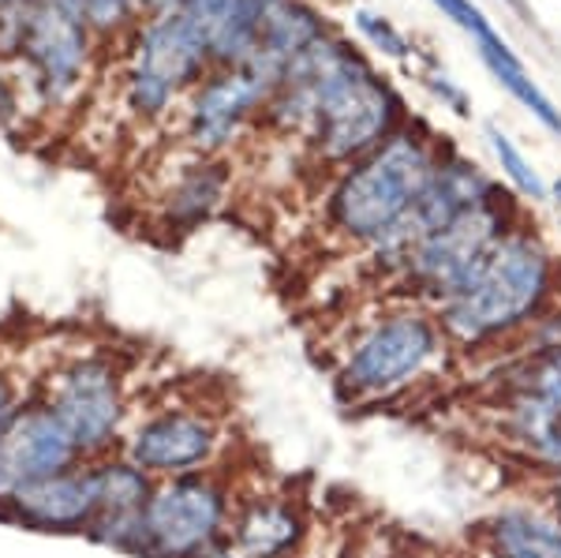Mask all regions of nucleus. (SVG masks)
<instances>
[{
	"label": "nucleus",
	"instance_id": "39448f33",
	"mask_svg": "<svg viewBox=\"0 0 561 558\" xmlns=\"http://www.w3.org/2000/svg\"><path fill=\"white\" fill-rule=\"evenodd\" d=\"M449 349V338L438 322V311L423 300L397 304L370 319L352 345L341 353L337 386L341 401L370 405L401 394Z\"/></svg>",
	"mask_w": 561,
	"mask_h": 558
},
{
	"label": "nucleus",
	"instance_id": "f03ea898",
	"mask_svg": "<svg viewBox=\"0 0 561 558\" xmlns=\"http://www.w3.org/2000/svg\"><path fill=\"white\" fill-rule=\"evenodd\" d=\"M280 83L311 94L307 147L330 169H348L404 124V102L348 42L325 34L285 68Z\"/></svg>",
	"mask_w": 561,
	"mask_h": 558
},
{
	"label": "nucleus",
	"instance_id": "0eeeda50",
	"mask_svg": "<svg viewBox=\"0 0 561 558\" xmlns=\"http://www.w3.org/2000/svg\"><path fill=\"white\" fill-rule=\"evenodd\" d=\"M4 45L31 71L45 105H60L83 87L94 31L76 0H20L4 12Z\"/></svg>",
	"mask_w": 561,
	"mask_h": 558
},
{
	"label": "nucleus",
	"instance_id": "c756f323",
	"mask_svg": "<svg viewBox=\"0 0 561 558\" xmlns=\"http://www.w3.org/2000/svg\"><path fill=\"white\" fill-rule=\"evenodd\" d=\"M15 113H20V102H15V90L8 83L4 76H0V124H12Z\"/></svg>",
	"mask_w": 561,
	"mask_h": 558
},
{
	"label": "nucleus",
	"instance_id": "bb28decb",
	"mask_svg": "<svg viewBox=\"0 0 561 558\" xmlns=\"http://www.w3.org/2000/svg\"><path fill=\"white\" fill-rule=\"evenodd\" d=\"M539 506L547 510V514L554 517L558 525H561V476H550V480H547V488H542Z\"/></svg>",
	"mask_w": 561,
	"mask_h": 558
},
{
	"label": "nucleus",
	"instance_id": "ddd939ff",
	"mask_svg": "<svg viewBox=\"0 0 561 558\" xmlns=\"http://www.w3.org/2000/svg\"><path fill=\"white\" fill-rule=\"evenodd\" d=\"M307 536H311V517L300 494L280 488H240L229 536L206 558H300Z\"/></svg>",
	"mask_w": 561,
	"mask_h": 558
},
{
	"label": "nucleus",
	"instance_id": "2eb2a0df",
	"mask_svg": "<svg viewBox=\"0 0 561 558\" xmlns=\"http://www.w3.org/2000/svg\"><path fill=\"white\" fill-rule=\"evenodd\" d=\"M90 469H94L98 483V517L87 539L116 555L139 558L142 514H147V502L158 480L142 472L139 465H131L124 454L98 457V462H90Z\"/></svg>",
	"mask_w": 561,
	"mask_h": 558
},
{
	"label": "nucleus",
	"instance_id": "5701e85b",
	"mask_svg": "<svg viewBox=\"0 0 561 558\" xmlns=\"http://www.w3.org/2000/svg\"><path fill=\"white\" fill-rule=\"evenodd\" d=\"M76 8L83 12L94 34H121L139 20L135 0H76Z\"/></svg>",
	"mask_w": 561,
	"mask_h": 558
},
{
	"label": "nucleus",
	"instance_id": "4468645a",
	"mask_svg": "<svg viewBox=\"0 0 561 558\" xmlns=\"http://www.w3.org/2000/svg\"><path fill=\"white\" fill-rule=\"evenodd\" d=\"M98 517V483L90 462L79 469H68L49 480H38L31 488L15 491L0 510V521L20 525L26 533L42 536H83Z\"/></svg>",
	"mask_w": 561,
	"mask_h": 558
},
{
	"label": "nucleus",
	"instance_id": "2f4dec72",
	"mask_svg": "<svg viewBox=\"0 0 561 558\" xmlns=\"http://www.w3.org/2000/svg\"><path fill=\"white\" fill-rule=\"evenodd\" d=\"M12 4H20V0H0V12H8Z\"/></svg>",
	"mask_w": 561,
	"mask_h": 558
},
{
	"label": "nucleus",
	"instance_id": "f3484780",
	"mask_svg": "<svg viewBox=\"0 0 561 558\" xmlns=\"http://www.w3.org/2000/svg\"><path fill=\"white\" fill-rule=\"evenodd\" d=\"M486 558H561V525L536 502H513L479 525Z\"/></svg>",
	"mask_w": 561,
	"mask_h": 558
},
{
	"label": "nucleus",
	"instance_id": "72a5a7b5",
	"mask_svg": "<svg viewBox=\"0 0 561 558\" xmlns=\"http://www.w3.org/2000/svg\"><path fill=\"white\" fill-rule=\"evenodd\" d=\"M483 558H486V555H483Z\"/></svg>",
	"mask_w": 561,
	"mask_h": 558
},
{
	"label": "nucleus",
	"instance_id": "b1692460",
	"mask_svg": "<svg viewBox=\"0 0 561 558\" xmlns=\"http://www.w3.org/2000/svg\"><path fill=\"white\" fill-rule=\"evenodd\" d=\"M31 394H34V379H26V375H20V367L0 360V435H4L8 424L20 417V409Z\"/></svg>",
	"mask_w": 561,
	"mask_h": 558
},
{
	"label": "nucleus",
	"instance_id": "423d86ee",
	"mask_svg": "<svg viewBox=\"0 0 561 558\" xmlns=\"http://www.w3.org/2000/svg\"><path fill=\"white\" fill-rule=\"evenodd\" d=\"M240 483L225 465L158 480L142 514L139 558H206L229 536Z\"/></svg>",
	"mask_w": 561,
	"mask_h": 558
},
{
	"label": "nucleus",
	"instance_id": "6ab92c4d",
	"mask_svg": "<svg viewBox=\"0 0 561 558\" xmlns=\"http://www.w3.org/2000/svg\"><path fill=\"white\" fill-rule=\"evenodd\" d=\"M502 424H505V439H510L531 465H539V469L550 476H561V409L558 405H547L520 390H505Z\"/></svg>",
	"mask_w": 561,
	"mask_h": 558
},
{
	"label": "nucleus",
	"instance_id": "9d476101",
	"mask_svg": "<svg viewBox=\"0 0 561 558\" xmlns=\"http://www.w3.org/2000/svg\"><path fill=\"white\" fill-rule=\"evenodd\" d=\"M517 225L520 218H517L513 195L494 187L486 200L468 206L465 214H457L454 221L427 232V237L415 244L401 282L412 285L415 300L438 308V304L483 263L486 251H491L510 229H517Z\"/></svg>",
	"mask_w": 561,
	"mask_h": 558
},
{
	"label": "nucleus",
	"instance_id": "9b49d317",
	"mask_svg": "<svg viewBox=\"0 0 561 558\" xmlns=\"http://www.w3.org/2000/svg\"><path fill=\"white\" fill-rule=\"evenodd\" d=\"M83 462L87 457L79 454L65 420L34 390L20 409V417L0 435V510L15 491L68 469H79Z\"/></svg>",
	"mask_w": 561,
	"mask_h": 558
},
{
	"label": "nucleus",
	"instance_id": "6e6552de",
	"mask_svg": "<svg viewBox=\"0 0 561 558\" xmlns=\"http://www.w3.org/2000/svg\"><path fill=\"white\" fill-rule=\"evenodd\" d=\"M229 424L206 401L169 398L135 412L121 454L153 480L203 472L225 465Z\"/></svg>",
	"mask_w": 561,
	"mask_h": 558
},
{
	"label": "nucleus",
	"instance_id": "a211bd4d",
	"mask_svg": "<svg viewBox=\"0 0 561 558\" xmlns=\"http://www.w3.org/2000/svg\"><path fill=\"white\" fill-rule=\"evenodd\" d=\"M229 195V166L221 158H198L184 166L161 200V221L169 232H195L210 221Z\"/></svg>",
	"mask_w": 561,
	"mask_h": 558
},
{
	"label": "nucleus",
	"instance_id": "7ed1b4c3",
	"mask_svg": "<svg viewBox=\"0 0 561 558\" xmlns=\"http://www.w3.org/2000/svg\"><path fill=\"white\" fill-rule=\"evenodd\" d=\"M442 150L420 124H404L367 158L352 161L325 195V229L345 244L370 248L412 214Z\"/></svg>",
	"mask_w": 561,
	"mask_h": 558
},
{
	"label": "nucleus",
	"instance_id": "cd10ccee",
	"mask_svg": "<svg viewBox=\"0 0 561 558\" xmlns=\"http://www.w3.org/2000/svg\"><path fill=\"white\" fill-rule=\"evenodd\" d=\"M382 558H454V555H442L423 544H397V547H389V551H382Z\"/></svg>",
	"mask_w": 561,
	"mask_h": 558
},
{
	"label": "nucleus",
	"instance_id": "f257e3e1",
	"mask_svg": "<svg viewBox=\"0 0 561 558\" xmlns=\"http://www.w3.org/2000/svg\"><path fill=\"white\" fill-rule=\"evenodd\" d=\"M554 308H561L558 255L536 229L517 225L434 311L449 345L472 353L528 334Z\"/></svg>",
	"mask_w": 561,
	"mask_h": 558
},
{
	"label": "nucleus",
	"instance_id": "7c9ffc66",
	"mask_svg": "<svg viewBox=\"0 0 561 558\" xmlns=\"http://www.w3.org/2000/svg\"><path fill=\"white\" fill-rule=\"evenodd\" d=\"M550 200L558 203V210H561V176L554 180V184H550Z\"/></svg>",
	"mask_w": 561,
	"mask_h": 558
},
{
	"label": "nucleus",
	"instance_id": "4be33fe9",
	"mask_svg": "<svg viewBox=\"0 0 561 558\" xmlns=\"http://www.w3.org/2000/svg\"><path fill=\"white\" fill-rule=\"evenodd\" d=\"M352 23H356L359 38H364L370 49H378L382 57H393V60H409L412 57V42L397 31L393 23L386 20L382 12H370V8H356L352 12Z\"/></svg>",
	"mask_w": 561,
	"mask_h": 558
},
{
	"label": "nucleus",
	"instance_id": "1a4fd4ad",
	"mask_svg": "<svg viewBox=\"0 0 561 558\" xmlns=\"http://www.w3.org/2000/svg\"><path fill=\"white\" fill-rule=\"evenodd\" d=\"M210 49L184 12L153 15L135 26L124 98L139 121H161L180 94L195 90L210 71Z\"/></svg>",
	"mask_w": 561,
	"mask_h": 558
},
{
	"label": "nucleus",
	"instance_id": "473e14b6",
	"mask_svg": "<svg viewBox=\"0 0 561 558\" xmlns=\"http://www.w3.org/2000/svg\"><path fill=\"white\" fill-rule=\"evenodd\" d=\"M352 558H364V555H352Z\"/></svg>",
	"mask_w": 561,
	"mask_h": 558
},
{
	"label": "nucleus",
	"instance_id": "aec40b11",
	"mask_svg": "<svg viewBox=\"0 0 561 558\" xmlns=\"http://www.w3.org/2000/svg\"><path fill=\"white\" fill-rule=\"evenodd\" d=\"M476 49H479V60H483L486 71H491L497 83L510 90V94L517 98V102H520L531 116H536L542 128L561 135V110H558V105L550 102V98L536 87V79H531L528 71H524L520 57L510 49V42H505L502 34L494 31V26H491L486 34H479V38H476Z\"/></svg>",
	"mask_w": 561,
	"mask_h": 558
},
{
	"label": "nucleus",
	"instance_id": "412c9836",
	"mask_svg": "<svg viewBox=\"0 0 561 558\" xmlns=\"http://www.w3.org/2000/svg\"><path fill=\"white\" fill-rule=\"evenodd\" d=\"M486 139H491V150H494L497 166H502V176L513 184V192H517L520 200H528V203H542V200H547V184L539 180L536 166L524 158V150L517 147V143H513L502 128H497V124H486Z\"/></svg>",
	"mask_w": 561,
	"mask_h": 558
},
{
	"label": "nucleus",
	"instance_id": "c85d7f7f",
	"mask_svg": "<svg viewBox=\"0 0 561 558\" xmlns=\"http://www.w3.org/2000/svg\"><path fill=\"white\" fill-rule=\"evenodd\" d=\"M184 0H135L139 8V20H153V15H169V12H180Z\"/></svg>",
	"mask_w": 561,
	"mask_h": 558
},
{
	"label": "nucleus",
	"instance_id": "f8f14e48",
	"mask_svg": "<svg viewBox=\"0 0 561 558\" xmlns=\"http://www.w3.org/2000/svg\"><path fill=\"white\" fill-rule=\"evenodd\" d=\"M274 87L248 68H210L192 90L184 116V139L198 158H217L240 139L251 116H262Z\"/></svg>",
	"mask_w": 561,
	"mask_h": 558
},
{
	"label": "nucleus",
	"instance_id": "dca6fc26",
	"mask_svg": "<svg viewBox=\"0 0 561 558\" xmlns=\"http://www.w3.org/2000/svg\"><path fill=\"white\" fill-rule=\"evenodd\" d=\"M494 187L497 184L476 166V161H468V158L454 155V150H446V155L438 158V166H434V173L427 180V187H423V195L415 200L412 214L401 225L409 229V237L415 240V244H420L427 232L442 229V225L454 221L457 214H465L468 206L486 200Z\"/></svg>",
	"mask_w": 561,
	"mask_h": 558
},
{
	"label": "nucleus",
	"instance_id": "20e7f679",
	"mask_svg": "<svg viewBox=\"0 0 561 558\" xmlns=\"http://www.w3.org/2000/svg\"><path fill=\"white\" fill-rule=\"evenodd\" d=\"M34 390L65 420L87 462L121 454L135 417L131 367L121 349H68L34 379Z\"/></svg>",
	"mask_w": 561,
	"mask_h": 558
},
{
	"label": "nucleus",
	"instance_id": "a878e982",
	"mask_svg": "<svg viewBox=\"0 0 561 558\" xmlns=\"http://www.w3.org/2000/svg\"><path fill=\"white\" fill-rule=\"evenodd\" d=\"M423 83H427V90H431L434 98H438L442 105H446V110H454L457 116H472V102H468V94L449 76L434 71V76H423Z\"/></svg>",
	"mask_w": 561,
	"mask_h": 558
},
{
	"label": "nucleus",
	"instance_id": "393cba45",
	"mask_svg": "<svg viewBox=\"0 0 561 558\" xmlns=\"http://www.w3.org/2000/svg\"><path fill=\"white\" fill-rule=\"evenodd\" d=\"M434 8H438L446 20H454L460 31H468L472 38H479V34L491 31V23H486V15L479 12V8L472 4V0H431Z\"/></svg>",
	"mask_w": 561,
	"mask_h": 558
}]
</instances>
